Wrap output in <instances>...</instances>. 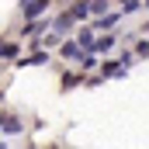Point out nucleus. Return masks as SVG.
<instances>
[{"instance_id": "obj_11", "label": "nucleus", "mask_w": 149, "mask_h": 149, "mask_svg": "<svg viewBox=\"0 0 149 149\" xmlns=\"http://www.w3.org/2000/svg\"><path fill=\"white\" fill-rule=\"evenodd\" d=\"M114 45V38L108 35V38H101V42H97V45H94V52H108V49H111Z\"/></svg>"}, {"instance_id": "obj_8", "label": "nucleus", "mask_w": 149, "mask_h": 149, "mask_svg": "<svg viewBox=\"0 0 149 149\" xmlns=\"http://www.w3.org/2000/svg\"><path fill=\"white\" fill-rule=\"evenodd\" d=\"M80 80H83V76H76V73H66V76H63V90H70V87H76Z\"/></svg>"}, {"instance_id": "obj_13", "label": "nucleus", "mask_w": 149, "mask_h": 149, "mask_svg": "<svg viewBox=\"0 0 149 149\" xmlns=\"http://www.w3.org/2000/svg\"><path fill=\"white\" fill-rule=\"evenodd\" d=\"M0 149H7V146H0Z\"/></svg>"}, {"instance_id": "obj_1", "label": "nucleus", "mask_w": 149, "mask_h": 149, "mask_svg": "<svg viewBox=\"0 0 149 149\" xmlns=\"http://www.w3.org/2000/svg\"><path fill=\"white\" fill-rule=\"evenodd\" d=\"M59 56H63V59H83V49L76 45L73 38H66V42L59 45Z\"/></svg>"}, {"instance_id": "obj_4", "label": "nucleus", "mask_w": 149, "mask_h": 149, "mask_svg": "<svg viewBox=\"0 0 149 149\" xmlns=\"http://www.w3.org/2000/svg\"><path fill=\"white\" fill-rule=\"evenodd\" d=\"M125 73H128V70H125L121 63H104V76H114V80H121Z\"/></svg>"}, {"instance_id": "obj_6", "label": "nucleus", "mask_w": 149, "mask_h": 149, "mask_svg": "<svg viewBox=\"0 0 149 149\" xmlns=\"http://www.w3.org/2000/svg\"><path fill=\"white\" fill-rule=\"evenodd\" d=\"M0 125H3V132H21V121L17 118H0Z\"/></svg>"}, {"instance_id": "obj_7", "label": "nucleus", "mask_w": 149, "mask_h": 149, "mask_svg": "<svg viewBox=\"0 0 149 149\" xmlns=\"http://www.w3.org/2000/svg\"><path fill=\"white\" fill-rule=\"evenodd\" d=\"M90 14H108V0H90Z\"/></svg>"}, {"instance_id": "obj_10", "label": "nucleus", "mask_w": 149, "mask_h": 149, "mask_svg": "<svg viewBox=\"0 0 149 149\" xmlns=\"http://www.w3.org/2000/svg\"><path fill=\"white\" fill-rule=\"evenodd\" d=\"M17 56V45H0V59H14Z\"/></svg>"}, {"instance_id": "obj_12", "label": "nucleus", "mask_w": 149, "mask_h": 149, "mask_svg": "<svg viewBox=\"0 0 149 149\" xmlns=\"http://www.w3.org/2000/svg\"><path fill=\"white\" fill-rule=\"evenodd\" d=\"M135 52H139V56H149V42H146V38H142V42L135 45Z\"/></svg>"}, {"instance_id": "obj_5", "label": "nucleus", "mask_w": 149, "mask_h": 149, "mask_svg": "<svg viewBox=\"0 0 149 149\" xmlns=\"http://www.w3.org/2000/svg\"><path fill=\"white\" fill-rule=\"evenodd\" d=\"M70 24H73V21H70V14H59V17H56V24H52V31H56V35H66V31H70Z\"/></svg>"}, {"instance_id": "obj_2", "label": "nucleus", "mask_w": 149, "mask_h": 149, "mask_svg": "<svg viewBox=\"0 0 149 149\" xmlns=\"http://www.w3.org/2000/svg\"><path fill=\"white\" fill-rule=\"evenodd\" d=\"M45 7H49V0H31V3H24V17L35 21L38 14H45Z\"/></svg>"}, {"instance_id": "obj_9", "label": "nucleus", "mask_w": 149, "mask_h": 149, "mask_svg": "<svg viewBox=\"0 0 149 149\" xmlns=\"http://www.w3.org/2000/svg\"><path fill=\"white\" fill-rule=\"evenodd\" d=\"M142 3L139 0H121V14H132V10H139Z\"/></svg>"}, {"instance_id": "obj_3", "label": "nucleus", "mask_w": 149, "mask_h": 149, "mask_svg": "<svg viewBox=\"0 0 149 149\" xmlns=\"http://www.w3.org/2000/svg\"><path fill=\"white\" fill-rule=\"evenodd\" d=\"M118 17H121V14H104V17H97V24H90V28H94V31H111L114 24H118Z\"/></svg>"}]
</instances>
